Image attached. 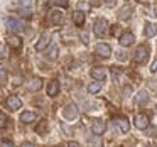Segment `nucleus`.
<instances>
[{
	"mask_svg": "<svg viewBox=\"0 0 157 147\" xmlns=\"http://www.w3.org/2000/svg\"><path fill=\"white\" fill-rule=\"evenodd\" d=\"M49 42H51V36H49V34H42L41 39H39V42L36 44V51H42V49H46L49 46Z\"/></svg>",
	"mask_w": 157,
	"mask_h": 147,
	"instance_id": "obj_12",
	"label": "nucleus"
},
{
	"mask_svg": "<svg viewBox=\"0 0 157 147\" xmlns=\"http://www.w3.org/2000/svg\"><path fill=\"white\" fill-rule=\"evenodd\" d=\"M150 71H157V59L152 63V66H150Z\"/></svg>",
	"mask_w": 157,
	"mask_h": 147,
	"instance_id": "obj_33",
	"label": "nucleus"
},
{
	"mask_svg": "<svg viewBox=\"0 0 157 147\" xmlns=\"http://www.w3.org/2000/svg\"><path fill=\"white\" fill-rule=\"evenodd\" d=\"M36 113L34 112H22L21 113V122L22 123H31V122H36Z\"/></svg>",
	"mask_w": 157,
	"mask_h": 147,
	"instance_id": "obj_16",
	"label": "nucleus"
},
{
	"mask_svg": "<svg viewBox=\"0 0 157 147\" xmlns=\"http://www.w3.org/2000/svg\"><path fill=\"white\" fill-rule=\"evenodd\" d=\"M100 90H101V83H100V81L88 85V93H90V95H95V93H98V91H100Z\"/></svg>",
	"mask_w": 157,
	"mask_h": 147,
	"instance_id": "obj_22",
	"label": "nucleus"
},
{
	"mask_svg": "<svg viewBox=\"0 0 157 147\" xmlns=\"http://www.w3.org/2000/svg\"><path fill=\"white\" fill-rule=\"evenodd\" d=\"M21 147H34V145H32V144L31 142H24V144H22V145Z\"/></svg>",
	"mask_w": 157,
	"mask_h": 147,
	"instance_id": "obj_36",
	"label": "nucleus"
},
{
	"mask_svg": "<svg viewBox=\"0 0 157 147\" xmlns=\"http://www.w3.org/2000/svg\"><path fill=\"white\" fill-rule=\"evenodd\" d=\"M58 54H59L58 46H56V44H52L51 48L48 49V52H46V58H48L49 61H56V59H58Z\"/></svg>",
	"mask_w": 157,
	"mask_h": 147,
	"instance_id": "obj_17",
	"label": "nucleus"
},
{
	"mask_svg": "<svg viewBox=\"0 0 157 147\" xmlns=\"http://www.w3.org/2000/svg\"><path fill=\"white\" fill-rule=\"evenodd\" d=\"M137 2H139V4H149L150 0H137Z\"/></svg>",
	"mask_w": 157,
	"mask_h": 147,
	"instance_id": "obj_38",
	"label": "nucleus"
},
{
	"mask_svg": "<svg viewBox=\"0 0 157 147\" xmlns=\"http://www.w3.org/2000/svg\"><path fill=\"white\" fill-rule=\"evenodd\" d=\"M7 46L9 48H14V49H19L22 46V39L19 36H9L7 37Z\"/></svg>",
	"mask_w": 157,
	"mask_h": 147,
	"instance_id": "obj_14",
	"label": "nucleus"
},
{
	"mask_svg": "<svg viewBox=\"0 0 157 147\" xmlns=\"http://www.w3.org/2000/svg\"><path fill=\"white\" fill-rule=\"evenodd\" d=\"M68 147H79V144L75 142V140H71V142H68Z\"/></svg>",
	"mask_w": 157,
	"mask_h": 147,
	"instance_id": "obj_32",
	"label": "nucleus"
},
{
	"mask_svg": "<svg viewBox=\"0 0 157 147\" xmlns=\"http://www.w3.org/2000/svg\"><path fill=\"white\" fill-rule=\"evenodd\" d=\"M81 39H83V42H90V39H88V36L85 34V32H81Z\"/></svg>",
	"mask_w": 157,
	"mask_h": 147,
	"instance_id": "obj_34",
	"label": "nucleus"
},
{
	"mask_svg": "<svg viewBox=\"0 0 157 147\" xmlns=\"http://www.w3.org/2000/svg\"><path fill=\"white\" fill-rule=\"evenodd\" d=\"M115 123L120 127V130H122V132H128V130H130V123H128V120H127L125 117H117Z\"/></svg>",
	"mask_w": 157,
	"mask_h": 147,
	"instance_id": "obj_15",
	"label": "nucleus"
},
{
	"mask_svg": "<svg viewBox=\"0 0 157 147\" xmlns=\"http://www.w3.org/2000/svg\"><path fill=\"white\" fill-rule=\"evenodd\" d=\"M105 122L103 120H95L93 122V125H91V132L95 133V135H101L103 132H105Z\"/></svg>",
	"mask_w": 157,
	"mask_h": 147,
	"instance_id": "obj_10",
	"label": "nucleus"
},
{
	"mask_svg": "<svg viewBox=\"0 0 157 147\" xmlns=\"http://www.w3.org/2000/svg\"><path fill=\"white\" fill-rule=\"evenodd\" d=\"M2 147H15L12 142H2Z\"/></svg>",
	"mask_w": 157,
	"mask_h": 147,
	"instance_id": "obj_35",
	"label": "nucleus"
},
{
	"mask_svg": "<svg viewBox=\"0 0 157 147\" xmlns=\"http://www.w3.org/2000/svg\"><path fill=\"white\" fill-rule=\"evenodd\" d=\"M5 25H7V29L10 32H21L22 29H24V24H22V21H19V19H14V17H9L7 21H5Z\"/></svg>",
	"mask_w": 157,
	"mask_h": 147,
	"instance_id": "obj_1",
	"label": "nucleus"
},
{
	"mask_svg": "<svg viewBox=\"0 0 157 147\" xmlns=\"http://www.w3.org/2000/svg\"><path fill=\"white\" fill-rule=\"evenodd\" d=\"M147 100H149V95H147V91H145V90H140L139 95H137V103H139V105H142V103L147 102Z\"/></svg>",
	"mask_w": 157,
	"mask_h": 147,
	"instance_id": "obj_23",
	"label": "nucleus"
},
{
	"mask_svg": "<svg viewBox=\"0 0 157 147\" xmlns=\"http://www.w3.org/2000/svg\"><path fill=\"white\" fill-rule=\"evenodd\" d=\"M0 58H7V49L4 46H0Z\"/></svg>",
	"mask_w": 157,
	"mask_h": 147,
	"instance_id": "obj_29",
	"label": "nucleus"
},
{
	"mask_svg": "<svg viewBox=\"0 0 157 147\" xmlns=\"http://www.w3.org/2000/svg\"><path fill=\"white\" fill-rule=\"evenodd\" d=\"M59 93V83L58 81H49L48 85V95L49 96H56Z\"/></svg>",
	"mask_w": 157,
	"mask_h": 147,
	"instance_id": "obj_19",
	"label": "nucleus"
},
{
	"mask_svg": "<svg viewBox=\"0 0 157 147\" xmlns=\"http://www.w3.org/2000/svg\"><path fill=\"white\" fill-rule=\"evenodd\" d=\"M73 21H75L76 25H83V24H85V14H83L81 10L75 12V15H73Z\"/></svg>",
	"mask_w": 157,
	"mask_h": 147,
	"instance_id": "obj_21",
	"label": "nucleus"
},
{
	"mask_svg": "<svg viewBox=\"0 0 157 147\" xmlns=\"http://www.w3.org/2000/svg\"><path fill=\"white\" fill-rule=\"evenodd\" d=\"M46 130H48V122H46V120H42L41 125H39L37 129H36V132H37V133H44Z\"/></svg>",
	"mask_w": 157,
	"mask_h": 147,
	"instance_id": "obj_25",
	"label": "nucleus"
},
{
	"mask_svg": "<svg viewBox=\"0 0 157 147\" xmlns=\"http://www.w3.org/2000/svg\"><path fill=\"white\" fill-rule=\"evenodd\" d=\"M78 9H79V10H85V12H90L91 5H90V2H85V0H81V2H78Z\"/></svg>",
	"mask_w": 157,
	"mask_h": 147,
	"instance_id": "obj_24",
	"label": "nucleus"
},
{
	"mask_svg": "<svg viewBox=\"0 0 157 147\" xmlns=\"http://www.w3.org/2000/svg\"><path fill=\"white\" fill-rule=\"evenodd\" d=\"M58 4H61V5H64V7H66V5H68V2H66V0H58Z\"/></svg>",
	"mask_w": 157,
	"mask_h": 147,
	"instance_id": "obj_37",
	"label": "nucleus"
},
{
	"mask_svg": "<svg viewBox=\"0 0 157 147\" xmlns=\"http://www.w3.org/2000/svg\"><path fill=\"white\" fill-rule=\"evenodd\" d=\"M123 93H125V96H130V93H132V86H125Z\"/></svg>",
	"mask_w": 157,
	"mask_h": 147,
	"instance_id": "obj_30",
	"label": "nucleus"
},
{
	"mask_svg": "<svg viewBox=\"0 0 157 147\" xmlns=\"http://www.w3.org/2000/svg\"><path fill=\"white\" fill-rule=\"evenodd\" d=\"M7 106H9L10 110H19V108L22 106V100L19 98L17 95H10V96L7 98Z\"/></svg>",
	"mask_w": 157,
	"mask_h": 147,
	"instance_id": "obj_8",
	"label": "nucleus"
},
{
	"mask_svg": "<svg viewBox=\"0 0 157 147\" xmlns=\"http://www.w3.org/2000/svg\"><path fill=\"white\" fill-rule=\"evenodd\" d=\"M135 127L140 130L147 129V127H149V117H147L145 113H139V115L135 117Z\"/></svg>",
	"mask_w": 157,
	"mask_h": 147,
	"instance_id": "obj_7",
	"label": "nucleus"
},
{
	"mask_svg": "<svg viewBox=\"0 0 157 147\" xmlns=\"http://www.w3.org/2000/svg\"><path fill=\"white\" fill-rule=\"evenodd\" d=\"M133 41H135V37H133L132 32H123V34L120 36V44H122L123 48H128V46H132Z\"/></svg>",
	"mask_w": 157,
	"mask_h": 147,
	"instance_id": "obj_9",
	"label": "nucleus"
},
{
	"mask_svg": "<svg viewBox=\"0 0 157 147\" xmlns=\"http://www.w3.org/2000/svg\"><path fill=\"white\" fill-rule=\"evenodd\" d=\"M106 2V5H113V0H105Z\"/></svg>",
	"mask_w": 157,
	"mask_h": 147,
	"instance_id": "obj_39",
	"label": "nucleus"
},
{
	"mask_svg": "<svg viewBox=\"0 0 157 147\" xmlns=\"http://www.w3.org/2000/svg\"><path fill=\"white\" fill-rule=\"evenodd\" d=\"M32 5H34V0H22V7L29 9V7H32Z\"/></svg>",
	"mask_w": 157,
	"mask_h": 147,
	"instance_id": "obj_28",
	"label": "nucleus"
},
{
	"mask_svg": "<svg viewBox=\"0 0 157 147\" xmlns=\"http://www.w3.org/2000/svg\"><path fill=\"white\" fill-rule=\"evenodd\" d=\"M90 75H91L95 79H98V81H105V78H106V69L101 68V66H95V68L90 71Z\"/></svg>",
	"mask_w": 157,
	"mask_h": 147,
	"instance_id": "obj_6",
	"label": "nucleus"
},
{
	"mask_svg": "<svg viewBox=\"0 0 157 147\" xmlns=\"http://www.w3.org/2000/svg\"><path fill=\"white\" fill-rule=\"evenodd\" d=\"M93 144H95V147H101V144H100V135H96V137H95Z\"/></svg>",
	"mask_w": 157,
	"mask_h": 147,
	"instance_id": "obj_31",
	"label": "nucleus"
},
{
	"mask_svg": "<svg viewBox=\"0 0 157 147\" xmlns=\"http://www.w3.org/2000/svg\"><path fill=\"white\" fill-rule=\"evenodd\" d=\"M106 21L105 19H98V21L95 22V25H93V31H95V36L96 37H103V36L106 34Z\"/></svg>",
	"mask_w": 157,
	"mask_h": 147,
	"instance_id": "obj_3",
	"label": "nucleus"
},
{
	"mask_svg": "<svg viewBox=\"0 0 157 147\" xmlns=\"http://www.w3.org/2000/svg\"><path fill=\"white\" fill-rule=\"evenodd\" d=\"M132 7H130V5H123L122 9H120L118 10V19L120 21H128L130 17H132Z\"/></svg>",
	"mask_w": 157,
	"mask_h": 147,
	"instance_id": "obj_11",
	"label": "nucleus"
},
{
	"mask_svg": "<svg viewBox=\"0 0 157 147\" xmlns=\"http://www.w3.org/2000/svg\"><path fill=\"white\" fill-rule=\"evenodd\" d=\"M95 52L100 56V58H108V56L112 54V48H110L108 44H103V42H100V44L95 48Z\"/></svg>",
	"mask_w": 157,
	"mask_h": 147,
	"instance_id": "obj_5",
	"label": "nucleus"
},
{
	"mask_svg": "<svg viewBox=\"0 0 157 147\" xmlns=\"http://www.w3.org/2000/svg\"><path fill=\"white\" fill-rule=\"evenodd\" d=\"M5 125H7V117H5L4 113L0 112V129H4Z\"/></svg>",
	"mask_w": 157,
	"mask_h": 147,
	"instance_id": "obj_26",
	"label": "nucleus"
},
{
	"mask_svg": "<svg viewBox=\"0 0 157 147\" xmlns=\"http://www.w3.org/2000/svg\"><path fill=\"white\" fill-rule=\"evenodd\" d=\"M42 88V79L41 78H32L31 81L27 83V90L29 91H39Z\"/></svg>",
	"mask_w": 157,
	"mask_h": 147,
	"instance_id": "obj_13",
	"label": "nucleus"
},
{
	"mask_svg": "<svg viewBox=\"0 0 157 147\" xmlns=\"http://www.w3.org/2000/svg\"><path fill=\"white\" fill-rule=\"evenodd\" d=\"M63 117H64L66 120H75L76 117H78V106H76L75 103L66 105L64 108H63Z\"/></svg>",
	"mask_w": 157,
	"mask_h": 147,
	"instance_id": "obj_2",
	"label": "nucleus"
},
{
	"mask_svg": "<svg viewBox=\"0 0 157 147\" xmlns=\"http://www.w3.org/2000/svg\"><path fill=\"white\" fill-rule=\"evenodd\" d=\"M63 19H64V15H63L61 10H52L51 12V24L58 25V24H61V22H63Z\"/></svg>",
	"mask_w": 157,
	"mask_h": 147,
	"instance_id": "obj_18",
	"label": "nucleus"
},
{
	"mask_svg": "<svg viewBox=\"0 0 157 147\" xmlns=\"http://www.w3.org/2000/svg\"><path fill=\"white\" fill-rule=\"evenodd\" d=\"M147 56H149V49L145 48V46H139L135 51V56H133V59H135V63H145Z\"/></svg>",
	"mask_w": 157,
	"mask_h": 147,
	"instance_id": "obj_4",
	"label": "nucleus"
},
{
	"mask_svg": "<svg viewBox=\"0 0 157 147\" xmlns=\"http://www.w3.org/2000/svg\"><path fill=\"white\" fill-rule=\"evenodd\" d=\"M7 81V71H5L4 68H0V83Z\"/></svg>",
	"mask_w": 157,
	"mask_h": 147,
	"instance_id": "obj_27",
	"label": "nucleus"
},
{
	"mask_svg": "<svg viewBox=\"0 0 157 147\" xmlns=\"http://www.w3.org/2000/svg\"><path fill=\"white\" fill-rule=\"evenodd\" d=\"M157 32V27L154 24H150V22H147L145 24V29H144V34H145V37H154Z\"/></svg>",
	"mask_w": 157,
	"mask_h": 147,
	"instance_id": "obj_20",
	"label": "nucleus"
}]
</instances>
